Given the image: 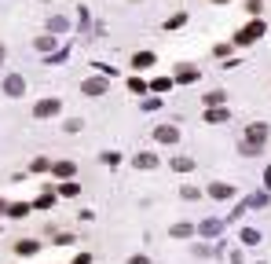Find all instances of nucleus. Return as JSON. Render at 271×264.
<instances>
[{"mask_svg": "<svg viewBox=\"0 0 271 264\" xmlns=\"http://www.w3.org/2000/svg\"><path fill=\"white\" fill-rule=\"evenodd\" d=\"M253 37H260V22H257V26H249V30H242V33H238V41H242V44H249Z\"/></svg>", "mask_w": 271, "mask_h": 264, "instance_id": "nucleus-1", "label": "nucleus"}, {"mask_svg": "<svg viewBox=\"0 0 271 264\" xmlns=\"http://www.w3.org/2000/svg\"><path fill=\"white\" fill-rule=\"evenodd\" d=\"M264 136H268L264 125H253V129H249V139H253V143H264Z\"/></svg>", "mask_w": 271, "mask_h": 264, "instance_id": "nucleus-2", "label": "nucleus"}, {"mask_svg": "<svg viewBox=\"0 0 271 264\" xmlns=\"http://www.w3.org/2000/svg\"><path fill=\"white\" fill-rule=\"evenodd\" d=\"M55 110H59V103H55V99H52V103H41V107H37V114H41V118H44V114H55Z\"/></svg>", "mask_w": 271, "mask_h": 264, "instance_id": "nucleus-3", "label": "nucleus"}, {"mask_svg": "<svg viewBox=\"0 0 271 264\" xmlns=\"http://www.w3.org/2000/svg\"><path fill=\"white\" fill-rule=\"evenodd\" d=\"M7 92H11V96H18V92H22V81L11 77V81H7Z\"/></svg>", "mask_w": 271, "mask_h": 264, "instance_id": "nucleus-4", "label": "nucleus"}, {"mask_svg": "<svg viewBox=\"0 0 271 264\" xmlns=\"http://www.w3.org/2000/svg\"><path fill=\"white\" fill-rule=\"evenodd\" d=\"M85 92H92V96H99V92H103V81H92V84H85Z\"/></svg>", "mask_w": 271, "mask_h": 264, "instance_id": "nucleus-5", "label": "nucleus"}, {"mask_svg": "<svg viewBox=\"0 0 271 264\" xmlns=\"http://www.w3.org/2000/svg\"><path fill=\"white\" fill-rule=\"evenodd\" d=\"M18 253H37V242H18Z\"/></svg>", "mask_w": 271, "mask_h": 264, "instance_id": "nucleus-6", "label": "nucleus"}, {"mask_svg": "<svg viewBox=\"0 0 271 264\" xmlns=\"http://www.w3.org/2000/svg\"><path fill=\"white\" fill-rule=\"evenodd\" d=\"M128 264H147V261H143V257H132V261H128Z\"/></svg>", "mask_w": 271, "mask_h": 264, "instance_id": "nucleus-7", "label": "nucleus"}, {"mask_svg": "<svg viewBox=\"0 0 271 264\" xmlns=\"http://www.w3.org/2000/svg\"><path fill=\"white\" fill-rule=\"evenodd\" d=\"M0 209H4V202H0Z\"/></svg>", "mask_w": 271, "mask_h": 264, "instance_id": "nucleus-8", "label": "nucleus"}, {"mask_svg": "<svg viewBox=\"0 0 271 264\" xmlns=\"http://www.w3.org/2000/svg\"><path fill=\"white\" fill-rule=\"evenodd\" d=\"M0 59H4V52H0Z\"/></svg>", "mask_w": 271, "mask_h": 264, "instance_id": "nucleus-9", "label": "nucleus"}]
</instances>
